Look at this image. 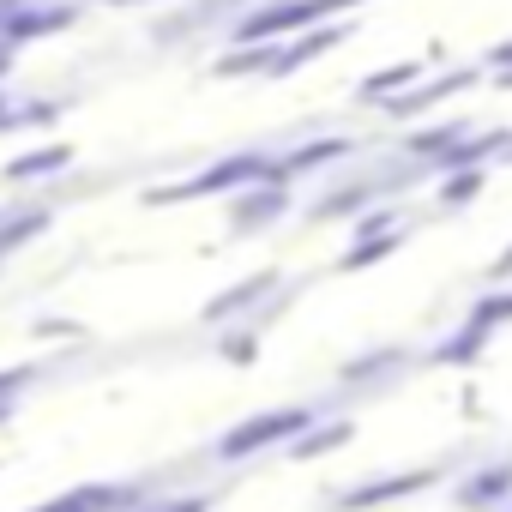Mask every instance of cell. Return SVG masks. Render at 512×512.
I'll use <instances>...</instances> for the list:
<instances>
[{
  "instance_id": "6da1fadb",
  "label": "cell",
  "mask_w": 512,
  "mask_h": 512,
  "mask_svg": "<svg viewBox=\"0 0 512 512\" xmlns=\"http://www.w3.org/2000/svg\"><path fill=\"white\" fill-rule=\"evenodd\" d=\"M67 25H79V0H7V7H0V43L7 49L43 43Z\"/></svg>"
},
{
  "instance_id": "7a4b0ae2",
  "label": "cell",
  "mask_w": 512,
  "mask_h": 512,
  "mask_svg": "<svg viewBox=\"0 0 512 512\" xmlns=\"http://www.w3.org/2000/svg\"><path fill=\"white\" fill-rule=\"evenodd\" d=\"M145 494L127 488V482H79V488H61L55 500L31 506V512H133Z\"/></svg>"
},
{
  "instance_id": "3957f363",
  "label": "cell",
  "mask_w": 512,
  "mask_h": 512,
  "mask_svg": "<svg viewBox=\"0 0 512 512\" xmlns=\"http://www.w3.org/2000/svg\"><path fill=\"white\" fill-rule=\"evenodd\" d=\"M302 422H308L302 410H272V416H253V422H241V428H229V434H223L217 458H247V452H260V446H272V440L296 434Z\"/></svg>"
},
{
  "instance_id": "277c9868",
  "label": "cell",
  "mask_w": 512,
  "mask_h": 512,
  "mask_svg": "<svg viewBox=\"0 0 512 512\" xmlns=\"http://www.w3.org/2000/svg\"><path fill=\"white\" fill-rule=\"evenodd\" d=\"M49 223H55V205H49V199L7 205V211H0V260H13L19 247H31L37 235H49Z\"/></svg>"
},
{
  "instance_id": "5b68a950",
  "label": "cell",
  "mask_w": 512,
  "mask_h": 512,
  "mask_svg": "<svg viewBox=\"0 0 512 512\" xmlns=\"http://www.w3.org/2000/svg\"><path fill=\"white\" fill-rule=\"evenodd\" d=\"M73 145H37V151H19L13 163H7V181L13 187H37V181H55V175H67L73 169Z\"/></svg>"
},
{
  "instance_id": "8992f818",
  "label": "cell",
  "mask_w": 512,
  "mask_h": 512,
  "mask_svg": "<svg viewBox=\"0 0 512 512\" xmlns=\"http://www.w3.org/2000/svg\"><path fill=\"white\" fill-rule=\"evenodd\" d=\"M61 109H67V103H55V97H37L31 109H25V103H19V109L7 103V115H0V127H25V133H31V127H49V121H61Z\"/></svg>"
},
{
  "instance_id": "52a82bcc",
  "label": "cell",
  "mask_w": 512,
  "mask_h": 512,
  "mask_svg": "<svg viewBox=\"0 0 512 512\" xmlns=\"http://www.w3.org/2000/svg\"><path fill=\"white\" fill-rule=\"evenodd\" d=\"M43 380L37 362H13V368H0V404H25V392Z\"/></svg>"
},
{
  "instance_id": "ba28073f",
  "label": "cell",
  "mask_w": 512,
  "mask_h": 512,
  "mask_svg": "<svg viewBox=\"0 0 512 512\" xmlns=\"http://www.w3.org/2000/svg\"><path fill=\"white\" fill-rule=\"evenodd\" d=\"M260 290H272V278H247L241 290H229V296H223V302H211L205 314H211V320H223V314H235V308H247V302H253V296H260Z\"/></svg>"
},
{
  "instance_id": "9c48e42d",
  "label": "cell",
  "mask_w": 512,
  "mask_h": 512,
  "mask_svg": "<svg viewBox=\"0 0 512 512\" xmlns=\"http://www.w3.org/2000/svg\"><path fill=\"white\" fill-rule=\"evenodd\" d=\"M13 55H19V49H7V43H0V79L13 73Z\"/></svg>"
},
{
  "instance_id": "30bf717a",
  "label": "cell",
  "mask_w": 512,
  "mask_h": 512,
  "mask_svg": "<svg viewBox=\"0 0 512 512\" xmlns=\"http://www.w3.org/2000/svg\"><path fill=\"white\" fill-rule=\"evenodd\" d=\"M109 7H145V0H109Z\"/></svg>"
},
{
  "instance_id": "8fae6325",
  "label": "cell",
  "mask_w": 512,
  "mask_h": 512,
  "mask_svg": "<svg viewBox=\"0 0 512 512\" xmlns=\"http://www.w3.org/2000/svg\"><path fill=\"white\" fill-rule=\"evenodd\" d=\"M0 115H7V91H0Z\"/></svg>"
},
{
  "instance_id": "7c38bea8",
  "label": "cell",
  "mask_w": 512,
  "mask_h": 512,
  "mask_svg": "<svg viewBox=\"0 0 512 512\" xmlns=\"http://www.w3.org/2000/svg\"><path fill=\"white\" fill-rule=\"evenodd\" d=\"M0 266H7V260H0Z\"/></svg>"
}]
</instances>
